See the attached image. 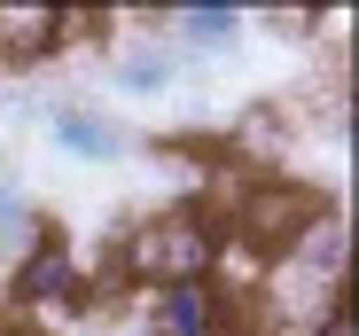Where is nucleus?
I'll use <instances>...</instances> for the list:
<instances>
[{
  "instance_id": "nucleus-8",
  "label": "nucleus",
  "mask_w": 359,
  "mask_h": 336,
  "mask_svg": "<svg viewBox=\"0 0 359 336\" xmlns=\"http://www.w3.org/2000/svg\"><path fill=\"white\" fill-rule=\"evenodd\" d=\"M39 235V219H32V203H24V188L0 173V250H24Z\"/></svg>"
},
{
  "instance_id": "nucleus-3",
  "label": "nucleus",
  "mask_w": 359,
  "mask_h": 336,
  "mask_svg": "<svg viewBox=\"0 0 359 336\" xmlns=\"http://www.w3.org/2000/svg\"><path fill=\"white\" fill-rule=\"evenodd\" d=\"M149 328H156V336H234L243 321H234V305H226L211 282H172V290H156Z\"/></svg>"
},
{
  "instance_id": "nucleus-6",
  "label": "nucleus",
  "mask_w": 359,
  "mask_h": 336,
  "mask_svg": "<svg viewBox=\"0 0 359 336\" xmlns=\"http://www.w3.org/2000/svg\"><path fill=\"white\" fill-rule=\"evenodd\" d=\"M172 79H180V55L164 47V39H149V47H126L109 63V86L117 94H133V102H156V94H172Z\"/></svg>"
},
{
  "instance_id": "nucleus-4",
  "label": "nucleus",
  "mask_w": 359,
  "mask_h": 336,
  "mask_svg": "<svg viewBox=\"0 0 359 336\" xmlns=\"http://www.w3.org/2000/svg\"><path fill=\"white\" fill-rule=\"evenodd\" d=\"M149 32L180 55V63H211V55H226L234 39H243V16H234V8H172Z\"/></svg>"
},
{
  "instance_id": "nucleus-7",
  "label": "nucleus",
  "mask_w": 359,
  "mask_h": 336,
  "mask_svg": "<svg viewBox=\"0 0 359 336\" xmlns=\"http://www.w3.org/2000/svg\"><path fill=\"white\" fill-rule=\"evenodd\" d=\"M63 32H71V16H47V8L8 16L0 8V63H47V55L63 47Z\"/></svg>"
},
{
  "instance_id": "nucleus-5",
  "label": "nucleus",
  "mask_w": 359,
  "mask_h": 336,
  "mask_svg": "<svg viewBox=\"0 0 359 336\" xmlns=\"http://www.w3.org/2000/svg\"><path fill=\"white\" fill-rule=\"evenodd\" d=\"M47 141L63 149L71 164H117V156H126V133H117L102 109H79V102H55L47 109Z\"/></svg>"
},
{
  "instance_id": "nucleus-1",
  "label": "nucleus",
  "mask_w": 359,
  "mask_h": 336,
  "mask_svg": "<svg viewBox=\"0 0 359 336\" xmlns=\"http://www.w3.org/2000/svg\"><path fill=\"white\" fill-rule=\"evenodd\" d=\"M211 258H219V235L203 227L196 211H172V219H149V227L133 235L126 266L141 274V282L172 290V282H211Z\"/></svg>"
},
{
  "instance_id": "nucleus-2",
  "label": "nucleus",
  "mask_w": 359,
  "mask_h": 336,
  "mask_svg": "<svg viewBox=\"0 0 359 336\" xmlns=\"http://www.w3.org/2000/svg\"><path fill=\"white\" fill-rule=\"evenodd\" d=\"M71 297H79V250L63 235H32L16 250V274H8V305L47 313V305H71Z\"/></svg>"
}]
</instances>
